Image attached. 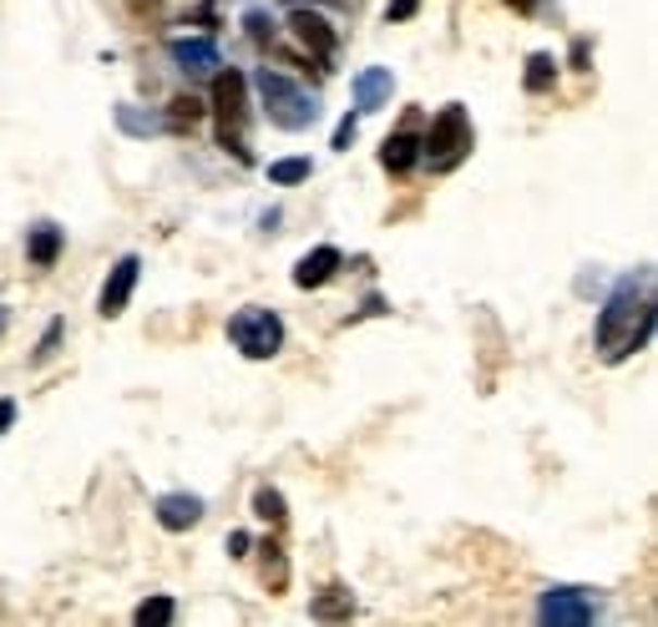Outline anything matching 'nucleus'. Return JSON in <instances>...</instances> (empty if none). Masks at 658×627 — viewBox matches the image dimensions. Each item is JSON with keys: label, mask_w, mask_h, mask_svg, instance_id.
<instances>
[{"label": "nucleus", "mask_w": 658, "mask_h": 627, "mask_svg": "<svg viewBox=\"0 0 658 627\" xmlns=\"http://www.w3.org/2000/svg\"><path fill=\"white\" fill-rule=\"evenodd\" d=\"M61 253V234L57 228H36V238H30V259L41 263V268H51Z\"/></svg>", "instance_id": "16"}, {"label": "nucleus", "mask_w": 658, "mask_h": 627, "mask_svg": "<svg viewBox=\"0 0 658 627\" xmlns=\"http://www.w3.org/2000/svg\"><path fill=\"white\" fill-rule=\"evenodd\" d=\"M350 142H355V117H345V122H339V131H335V147L345 152Z\"/></svg>", "instance_id": "24"}, {"label": "nucleus", "mask_w": 658, "mask_h": 627, "mask_svg": "<svg viewBox=\"0 0 658 627\" xmlns=\"http://www.w3.org/2000/svg\"><path fill=\"white\" fill-rule=\"evenodd\" d=\"M289 26H294V36H299V46H309V51H314V61H330V57H335V30H330V21H324V15L294 11Z\"/></svg>", "instance_id": "7"}, {"label": "nucleus", "mask_w": 658, "mask_h": 627, "mask_svg": "<svg viewBox=\"0 0 658 627\" xmlns=\"http://www.w3.org/2000/svg\"><path fill=\"white\" fill-rule=\"evenodd\" d=\"M467 147H471V122H467V112H461V106H446V112L431 122V137L421 142V152L436 162V167H451V162L461 158Z\"/></svg>", "instance_id": "5"}, {"label": "nucleus", "mask_w": 658, "mask_h": 627, "mask_svg": "<svg viewBox=\"0 0 658 627\" xmlns=\"http://www.w3.org/2000/svg\"><path fill=\"white\" fill-rule=\"evenodd\" d=\"M269 177H274V183H305L309 162L305 158H284V162H274V167H269Z\"/></svg>", "instance_id": "20"}, {"label": "nucleus", "mask_w": 658, "mask_h": 627, "mask_svg": "<svg viewBox=\"0 0 658 627\" xmlns=\"http://www.w3.org/2000/svg\"><path fill=\"white\" fill-rule=\"evenodd\" d=\"M249 552V537H244V531H234V537H228V556H244Z\"/></svg>", "instance_id": "25"}, {"label": "nucleus", "mask_w": 658, "mask_h": 627, "mask_svg": "<svg viewBox=\"0 0 658 627\" xmlns=\"http://www.w3.org/2000/svg\"><path fill=\"white\" fill-rule=\"evenodd\" d=\"M259 97H263V112H269V122H274V127L305 131L309 122H314V102H309V91H299L289 76L269 72V66L259 72Z\"/></svg>", "instance_id": "3"}, {"label": "nucleus", "mask_w": 658, "mask_h": 627, "mask_svg": "<svg viewBox=\"0 0 658 627\" xmlns=\"http://www.w3.org/2000/svg\"><path fill=\"white\" fill-rule=\"evenodd\" d=\"M167 51H173L177 66H188V72H208V66H219V51H213V41H167Z\"/></svg>", "instance_id": "11"}, {"label": "nucleus", "mask_w": 658, "mask_h": 627, "mask_svg": "<svg viewBox=\"0 0 658 627\" xmlns=\"http://www.w3.org/2000/svg\"><path fill=\"white\" fill-rule=\"evenodd\" d=\"M542 623L583 627V623H593V602H587L578 587H557V592H547V598H542Z\"/></svg>", "instance_id": "6"}, {"label": "nucleus", "mask_w": 658, "mask_h": 627, "mask_svg": "<svg viewBox=\"0 0 658 627\" xmlns=\"http://www.w3.org/2000/svg\"><path fill=\"white\" fill-rule=\"evenodd\" d=\"M390 72H385V66H375V72H365L360 76V81H355V91H360V106H365V112H375V106H385L390 102Z\"/></svg>", "instance_id": "13"}, {"label": "nucleus", "mask_w": 658, "mask_h": 627, "mask_svg": "<svg viewBox=\"0 0 658 627\" xmlns=\"http://www.w3.org/2000/svg\"><path fill=\"white\" fill-rule=\"evenodd\" d=\"M350 613H355V598L345 587H330V592L314 598V617H350Z\"/></svg>", "instance_id": "15"}, {"label": "nucleus", "mask_w": 658, "mask_h": 627, "mask_svg": "<svg viewBox=\"0 0 658 627\" xmlns=\"http://www.w3.org/2000/svg\"><path fill=\"white\" fill-rule=\"evenodd\" d=\"M198 516H203V501L198 497H162L158 501V522L167 531H188V526H198Z\"/></svg>", "instance_id": "10"}, {"label": "nucleus", "mask_w": 658, "mask_h": 627, "mask_svg": "<svg viewBox=\"0 0 658 627\" xmlns=\"http://www.w3.org/2000/svg\"><path fill=\"white\" fill-rule=\"evenodd\" d=\"M415 158H421V142H415L410 131H395L390 142H385V152H381L385 173H410V167H415Z\"/></svg>", "instance_id": "12"}, {"label": "nucleus", "mask_w": 658, "mask_h": 627, "mask_svg": "<svg viewBox=\"0 0 658 627\" xmlns=\"http://www.w3.org/2000/svg\"><path fill=\"white\" fill-rule=\"evenodd\" d=\"M335 268H339V253L335 249H314V253H305V259H299V268H294V284H299V289H320V284H330V278H335Z\"/></svg>", "instance_id": "9"}, {"label": "nucleus", "mask_w": 658, "mask_h": 627, "mask_svg": "<svg viewBox=\"0 0 658 627\" xmlns=\"http://www.w3.org/2000/svg\"><path fill=\"white\" fill-rule=\"evenodd\" d=\"M263 587L269 592H284L289 587V562H284V547L278 541H263Z\"/></svg>", "instance_id": "14"}, {"label": "nucleus", "mask_w": 658, "mask_h": 627, "mask_svg": "<svg viewBox=\"0 0 658 627\" xmlns=\"http://www.w3.org/2000/svg\"><path fill=\"white\" fill-rule=\"evenodd\" d=\"M137 623H142V627H162V623H173V598H147L142 607H137Z\"/></svg>", "instance_id": "19"}, {"label": "nucleus", "mask_w": 658, "mask_h": 627, "mask_svg": "<svg viewBox=\"0 0 658 627\" xmlns=\"http://www.w3.org/2000/svg\"><path fill=\"white\" fill-rule=\"evenodd\" d=\"M517 5H522V11H532V0H517Z\"/></svg>", "instance_id": "28"}, {"label": "nucleus", "mask_w": 658, "mask_h": 627, "mask_svg": "<svg viewBox=\"0 0 658 627\" xmlns=\"http://www.w3.org/2000/svg\"><path fill=\"white\" fill-rule=\"evenodd\" d=\"M137 268H142V263H137V259L127 253V259H122L117 268H112V278L102 284V314H107V319H117L122 309H127L132 289H137Z\"/></svg>", "instance_id": "8"}, {"label": "nucleus", "mask_w": 658, "mask_h": 627, "mask_svg": "<svg viewBox=\"0 0 658 627\" xmlns=\"http://www.w3.org/2000/svg\"><path fill=\"white\" fill-rule=\"evenodd\" d=\"M198 117H203V102L198 97H177L173 102V127H193Z\"/></svg>", "instance_id": "21"}, {"label": "nucleus", "mask_w": 658, "mask_h": 627, "mask_svg": "<svg viewBox=\"0 0 658 627\" xmlns=\"http://www.w3.org/2000/svg\"><path fill=\"white\" fill-rule=\"evenodd\" d=\"M228 339H234L249 360H274L278 344H284V324H278V314H269V309H244V314L228 319Z\"/></svg>", "instance_id": "4"}, {"label": "nucleus", "mask_w": 658, "mask_h": 627, "mask_svg": "<svg viewBox=\"0 0 658 627\" xmlns=\"http://www.w3.org/2000/svg\"><path fill=\"white\" fill-rule=\"evenodd\" d=\"M415 5H421V0H390L385 21H410V15H415Z\"/></svg>", "instance_id": "22"}, {"label": "nucleus", "mask_w": 658, "mask_h": 627, "mask_svg": "<svg viewBox=\"0 0 658 627\" xmlns=\"http://www.w3.org/2000/svg\"><path fill=\"white\" fill-rule=\"evenodd\" d=\"M648 335H654V293H648V284L623 278L618 293L603 304V314H598L603 360H629V354H638L648 344Z\"/></svg>", "instance_id": "1"}, {"label": "nucleus", "mask_w": 658, "mask_h": 627, "mask_svg": "<svg viewBox=\"0 0 658 627\" xmlns=\"http://www.w3.org/2000/svg\"><path fill=\"white\" fill-rule=\"evenodd\" d=\"M557 76V61L553 57H532L526 61V91H547Z\"/></svg>", "instance_id": "17"}, {"label": "nucleus", "mask_w": 658, "mask_h": 627, "mask_svg": "<svg viewBox=\"0 0 658 627\" xmlns=\"http://www.w3.org/2000/svg\"><path fill=\"white\" fill-rule=\"evenodd\" d=\"M253 516H263L269 526H278L289 511H284V497H278V491H269V486H263L259 497H253Z\"/></svg>", "instance_id": "18"}, {"label": "nucleus", "mask_w": 658, "mask_h": 627, "mask_svg": "<svg viewBox=\"0 0 658 627\" xmlns=\"http://www.w3.org/2000/svg\"><path fill=\"white\" fill-rule=\"evenodd\" d=\"M249 81L238 72H219L213 76V117H219V142L234 152L238 162H249V147H244V122H249Z\"/></svg>", "instance_id": "2"}, {"label": "nucleus", "mask_w": 658, "mask_h": 627, "mask_svg": "<svg viewBox=\"0 0 658 627\" xmlns=\"http://www.w3.org/2000/svg\"><path fill=\"white\" fill-rule=\"evenodd\" d=\"M127 5H132V11H158L162 0H127Z\"/></svg>", "instance_id": "27"}, {"label": "nucleus", "mask_w": 658, "mask_h": 627, "mask_svg": "<svg viewBox=\"0 0 658 627\" xmlns=\"http://www.w3.org/2000/svg\"><path fill=\"white\" fill-rule=\"evenodd\" d=\"M249 36H253V41H274V26H269L259 11H253V15H249Z\"/></svg>", "instance_id": "23"}, {"label": "nucleus", "mask_w": 658, "mask_h": 627, "mask_svg": "<svg viewBox=\"0 0 658 627\" xmlns=\"http://www.w3.org/2000/svg\"><path fill=\"white\" fill-rule=\"evenodd\" d=\"M11 421H15V405H11V400H0V430H5Z\"/></svg>", "instance_id": "26"}]
</instances>
